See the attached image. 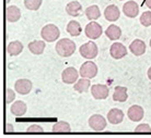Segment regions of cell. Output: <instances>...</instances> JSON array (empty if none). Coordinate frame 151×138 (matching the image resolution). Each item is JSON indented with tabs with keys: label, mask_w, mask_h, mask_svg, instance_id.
<instances>
[{
	"label": "cell",
	"mask_w": 151,
	"mask_h": 138,
	"mask_svg": "<svg viewBox=\"0 0 151 138\" xmlns=\"http://www.w3.org/2000/svg\"><path fill=\"white\" fill-rule=\"evenodd\" d=\"M140 23L146 27L150 26L151 25V12L150 11H146L141 14V16H140Z\"/></svg>",
	"instance_id": "28"
},
{
	"label": "cell",
	"mask_w": 151,
	"mask_h": 138,
	"mask_svg": "<svg viewBox=\"0 0 151 138\" xmlns=\"http://www.w3.org/2000/svg\"><path fill=\"white\" fill-rule=\"evenodd\" d=\"M145 4H146V6H147L149 9H151V0H146Z\"/></svg>",
	"instance_id": "32"
},
{
	"label": "cell",
	"mask_w": 151,
	"mask_h": 138,
	"mask_svg": "<svg viewBox=\"0 0 151 138\" xmlns=\"http://www.w3.org/2000/svg\"><path fill=\"white\" fill-rule=\"evenodd\" d=\"M82 11V6L78 1H72L69 2L66 7V12L71 16H78Z\"/></svg>",
	"instance_id": "19"
},
{
	"label": "cell",
	"mask_w": 151,
	"mask_h": 138,
	"mask_svg": "<svg viewBox=\"0 0 151 138\" xmlns=\"http://www.w3.org/2000/svg\"><path fill=\"white\" fill-rule=\"evenodd\" d=\"M42 38L44 39L47 42H53L56 39H58L59 35H60V32H59V28L54 25V24H48L42 28L41 32Z\"/></svg>",
	"instance_id": "2"
},
{
	"label": "cell",
	"mask_w": 151,
	"mask_h": 138,
	"mask_svg": "<svg viewBox=\"0 0 151 138\" xmlns=\"http://www.w3.org/2000/svg\"><path fill=\"white\" fill-rule=\"evenodd\" d=\"M86 15L89 20H98L101 16V12L98 6H90L86 10Z\"/></svg>",
	"instance_id": "25"
},
{
	"label": "cell",
	"mask_w": 151,
	"mask_h": 138,
	"mask_svg": "<svg viewBox=\"0 0 151 138\" xmlns=\"http://www.w3.org/2000/svg\"><path fill=\"white\" fill-rule=\"evenodd\" d=\"M27 132H29V133H43L44 130H43L40 125H31V126L27 128Z\"/></svg>",
	"instance_id": "31"
},
{
	"label": "cell",
	"mask_w": 151,
	"mask_h": 138,
	"mask_svg": "<svg viewBox=\"0 0 151 138\" xmlns=\"http://www.w3.org/2000/svg\"><path fill=\"white\" fill-rule=\"evenodd\" d=\"M86 35L87 37H89L90 39H98L103 33L102 26L96 22H90L86 26Z\"/></svg>",
	"instance_id": "6"
},
{
	"label": "cell",
	"mask_w": 151,
	"mask_h": 138,
	"mask_svg": "<svg viewBox=\"0 0 151 138\" xmlns=\"http://www.w3.org/2000/svg\"><path fill=\"white\" fill-rule=\"evenodd\" d=\"M13 131V127L11 125H7V132H11Z\"/></svg>",
	"instance_id": "33"
},
{
	"label": "cell",
	"mask_w": 151,
	"mask_h": 138,
	"mask_svg": "<svg viewBox=\"0 0 151 138\" xmlns=\"http://www.w3.org/2000/svg\"><path fill=\"white\" fill-rule=\"evenodd\" d=\"M42 4V0H24V6L27 9L29 10H32V11H35V10H38V8L41 7Z\"/></svg>",
	"instance_id": "27"
},
{
	"label": "cell",
	"mask_w": 151,
	"mask_h": 138,
	"mask_svg": "<svg viewBox=\"0 0 151 138\" xmlns=\"http://www.w3.org/2000/svg\"><path fill=\"white\" fill-rule=\"evenodd\" d=\"M119 15H121L119 9H118L116 6H114V4L109 6V7L105 9V11H104L105 19L107 20V21H111V22H114V21H116V20L119 19Z\"/></svg>",
	"instance_id": "13"
},
{
	"label": "cell",
	"mask_w": 151,
	"mask_h": 138,
	"mask_svg": "<svg viewBox=\"0 0 151 138\" xmlns=\"http://www.w3.org/2000/svg\"><path fill=\"white\" fill-rule=\"evenodd\" d=\"M127 115H128L129 120L132 121V122H139V121L144 119L145 111L140 105H132L128 109Z\"/></svg>",
	"instance_id": "11"
},
{
	"label": "cell",
	"mask_w": 151,
	"mask_h": 138,
	"mask_svg": "<svg viewBox=\"0 0 151 138\" xmlns=\"http://www.w3.org/2000/svg\"><path fill=\"white\" fill-rule=\"evenodd\" d=\"M123 11L128 18H136L139 13V7L135 1H127L123 6Z\"/></svg>",
	"instance_id": "12"
},
{
	"label": "cell",
	"mask_w": 151,
	"mask_h": 138,
	"mask_svg": "<svg viewBox=\"0 0 151 138\" xmlns=\"http://www.w3.org/2000/svg\"><path fill=\"white\" fill-rule=\"evenodd\" d=\"M150 47H151V39H150Z\"/></svg>",
	"instance_id": "35"
},
{
	"label": "cell",
	"mask_w": 151,
	"mask_h": 138,
	"mask_svg": "<svg viewBox=\"0 0 151 138\" xmlns=\"http://www.w3.org/2000/svg\"><path fill=\"white\" fill-rule=\"evenodd\" d=\"M9 1H10V0H7V2H9Z\"/></svg>",
	"instance_id": "36"
},
{
	"label": "cell",
	"mask_w": 151,
	"mask_h": 138,
	"mask_svg": "<svg viewBox=\"0 0 151 138\" xmlns=\"http://www.w3.org/2000/svg\"><path fill=\"white\" fill-rule=\"evenodd\" d=\"M129 49L135 56H141L146 52V44L140 39H135L130 44Z\"/></svg>",
	"instance_id": "15"
},
{
	"label": "cell",
	"mask_w": 151,
	"mask_h": 138,
	"mask_svg": "<svg viewBox=\"0 0 151 138\" xmlns=\"http://www.w3.org/2000/svg\"><path fill=\"white\" fill-rule=\"evenodd\" d=\"M80 75L81 77H84V79H93L98 74V67L94 62H91V61H88V62H84V63L81 65L80 67Z\"/></svg>",
	"instance_id": "3"
},
{
	"label": "cell",
	"mask_w": 151,
	"mask_h": 138,
	"mask_svg": "<svg viewBox=\"0 0 151 138\" xmlns=\"http://www.w3.org/2000/svg\"><path fill=\"white\" fill-rule=\"evenodd\" d=\"M106 36L109 37L111 40H117L118 38H121L122 36V30L117 25H110L107 27V30H105Z\"/></svg>",
	"instance_id": "21"
},
{
	"label": "cell",
	"mask_w": 151,
	"mask_h": 138,
	"mask_svg": "<svg viewBox=\"0 0 151 138\" xmlns=\"http://www.w3.org/2000/svg\"><path fill=\"white\" fill-rule=\"evenodd\" d=\"M70 131V125L65 121H59L53 126V132L55 133H69Z\"/></svg>",
	"instance_id": "26"
},
{
	"label": "cell",
	"mask_w": 151,
	"mask_h": 138,
	"mask_svg": "<svg viewBox=\"0 0 151 138\" xmlns=\"http://www.w3.org/2000/svg\"><path fill=\"white\" fill-rule=\"evenodd\" d=\"M6 101H7V103H11L12 101L15 99V93L14 91L12 89H10V88H8L7 90H6Z\"/></svg>",
	"instance_id": "30"
},
{
	"label": "cell",
	"mask_w": 151,
	"mask_h": 138,
	"mask_svg": "<svg viewBox=\"0 0 151 138\" xmlns=\"http://www.w3.org/2000/svg\"><path fill=\"white\" fill-rule=\"evenodd\" d=\"M81 25L79 24V22L77 21H70L67 25V32H68L71 36H79L81 34Z\"/></svg>",
	"instance_id": "24"
},
{
	"label": "cell",
	"mask_w": 151,
	"mask_h": 138,
	"mask_svg": "<svg viewBox=\"0 0 151 138\" xmlns=\"http://www.w3.org/2000/svg\"><path fill=\"white\" fill-rule=\"evenodd\" d=\"M110 53L112 58L114 59H122V58H124L126 54H127V49L125 47L123 44L121 42H114L113 45L111 46V49H110Z\"/></svg>",
	"instance_id": "9"
},
{
	"label": "cell",
	"mask_w": 151,
	"mask_h": 138,
	"mask_svg": "<svg viewBox=\"0 0 151 138\" xmlns=\"http://www.w3.org/2000/svg\"><path fill=\"white\" fill-rule=\"evenodd\" d=\"M90 85H91L90 79L82 77V79H79V81L75 84V86H73V89H75L76 91L80 93H87L88 90H89V88H90Z\"/></svg>",
	"instance_id": "20"
},
{
	"label": "cell",
	"mask_w": 151,
	"mask_h": 138,
	"mask_svg": "<svg viewBox=\"0 0 151 138\" xmlns=\"http://www.w3.org/2000/svg\"><path fill=\"white\" fill-rule=\"evenodd\" d=\"M27 105L23 101H15L14 103L11 105V112L12 114L15 116H23L27 112Z\"/></svg>",
	"instance_id": "18"
},
{
	"label": "cell",
	"mask_w": 151,
	"mask_h": 138,
	"mask_svg": "<svg viewBox=\"0 0 151 138\" xmlns=\"http://www.w3.org/2000/svg\"><path fill=\"white\" fill-rule=\"evenodd\" d=\"M136 133H150L151 132V127L148 125V124H140L136 127L135 130Z\"/></svg>",
	"instance_id": "29"
},
{
	"label": "cell",
	"mask_w": 151,
	"mask_h": 138,
	"mask_svg": "<svg viewBox=\"0 0 151 138\" xmlns=\"http://www.w3.org/2000/svg\"><path fill=\"white\" fill-rule=\"evenodd\" d=\"M29 49L34 54H42L45 49V42L42 40H34L29 44Z\"/></svg>",
	"instance_id": "22"
},
{
	"label": "cell",
	"mask_w": 151,
	"mask_h": 138,
	"mask_svg": "<svg viewBox=\"0 0 151 138\" xmlns=\"http://www.w3.org/2000/svg\"><path fill=\"white\" fill-rule=\"evenodd\" d=\"M32 82L30 79H18L14 84V88L15 90L20 93V95H27L32 90Z\"/></svg>",
	"instance_id": "10"
},
{
	"label": "cell",
	"mask_w": 151,
	"mask_h": 138,
	"mask_svg": "<svg viewBox=\"0 0 151 138\" xmlns=\"http://www.w3.org/2000/svg\"><path fill=\"white\" fill-rule=\"evenodd\" d=\"M128 98L127 95V88L124 86H117L114 89L113 99L114 101H118V102H125Z\"/></svg>",
	"instance_id": "17"
},
{
	"label": "cell",
	"mask_w": 151,
	"mask_h": 138,
	"mask_svg": "<svg viewBox=\"0 0 151 138\" xmlns=\"http://www.w3.org/2000/svg\"><path fill=\"white\" fill-rule=\"evenodd\" d=\"M80 54L86 58V59H94L95 57L98 56V46L95 45L94 42L89 41L86 42L84 45H82L79 49Z\"/></svg>",
	"instance_id": "4"
},
{
	"label": "cell",
	"mask_w": 151,
	"mask_h": 138,
	"mask_svg": "<svg viewBox=\"0 0 151 138\" xmlns=\"http://www.w3.org/2000/svg\"><path fill=\"white\" fill-rule=\"evenodd\" d=\"M6 15H7V20L9 22H17L19 21V19L21 18V11L18 7L15 6H9L7 8L6 11Z\"/></svg>",
	"instance_id": "16"
},
{
	"label": "cell",
	"mask_w": 151,
	"mask_h": 138,
	"mask_svg": "<svg viewBox=\"0 0 151 138\" xmlns=\"http://www.w3.org/2000/svg\"><path fill=\"white\" fill-rule=\"evenodd\" d=\"M79 73L76 70L75 67H67L65 69L63 74H61V79L66 84H73L78 81Z\"/></svg>",
	"instance_id": "8"
},
{
	"label": "cell",
	"mask_w": 151,
	"mask_h": 138,
	"mask_svg": "<svg viewBox=\"0 0 151 138\" xmlns=\"http://www.w3.org/2000/svg\"><path fill=\"white\" fill-rule=\"evenodd\" d=\"M124 119V112L119 109H112L107 114V121L111 124H119Z\"/></svg>",
	"instance_id": "14"
},
{
	"label": "cell",
	"mask_w": 151,
	"mask_h": 138,
	"mask_svg": "<svg viewBox=\"0 0 151 138\" xmlns=\"http://www.w3.org/2000/svg\"><path fill=\"white\" fill-rule=\"evenodd\" d=\"M109 93L110 89L106 85H102V84H95L91 87V93L94 99L98 100H103L109 97Z\"/></svg>",
	"instance_id": "5"
},
{
	"label": "cell",
	"mask_w": 151,
	"mask_h": 138,
	"mask_svg": "<svg viewBox=\"0 0 151 138\" xmlns=\"http://www.w3.org/2000/svg\"><path fill=\"white\" fill-rule=\"evenodd\" d=\"M8 53L10 56H18L19 53H21V51L23 50V45L22 42L15 40L11 41L9 45H8Z\"/></svg>",
	"instance_id": "23"
},
{
	"label": "cell",
	"mask_w": 151,
	"mask_h": 138,
	"mask_svg": "<svg viewBox=\"0 0 151 138\" xmlns=\"http://www.w3.org/2000/svg\"><path fill=\"white\" fill-rule=\"evenodd\" d=\"M56 52L60 57H70L76 51V44L71 39L64 38L56 44Z\"/></svg>",
	"instance_id": "1"
},
{
	"label": "cell",
	"mask_w": 151,
	"mask_h": 138,
	"mask_svg": "<svg viewBox=\"0 0 151 138\" xmlns=\"http://www.w3.org/2000/svg\"><path fill=\"white\" fill-rule=\"evenodd\" d=\"M106 120L100 114H94L89 119V125L94 131H103L106 127Z\"/></svg>",
	"instance_id": "7"
},
{
	"label": "cell",
	"mask_w": 151,
	"mask_h": 138,
	"mask_svg": "<svg viewBox=\"0 0 151 138\" xmlns=\"http://www.w3.org/2000/svg\"><path fill=\"white\" fill-rule=\"evenodd\" d=\"M148 77H149V79L151 81V67L148 70Z\"/></svg>",
	"instance_id": "34"
}]
</instances>
